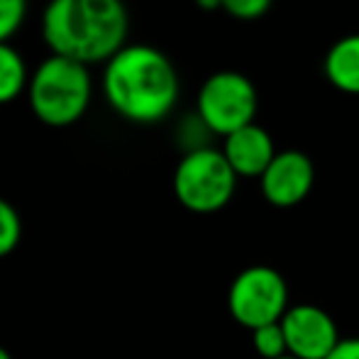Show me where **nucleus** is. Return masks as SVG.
Returning <instances> with one entry per match:
<instances>
[{"label":"nucleus","instance_id":"obj_3","mask_svg":"<svg viewBox=\"0 0 359 359\" xmlns=\"http://www.w3.org/2000/svg\"><path fill=\"white\" fill-rule=\"evenodd\" d=\"M93 98L88 67L64 57H47L29 76L27 100L34 118L49 128H69L86 115Z\"/></svg>","mask_w":359,"mask_h":359},{"label":"nucleus","instance_id":"obj_18","mask_svg":"<svg viewBox=\"0 0 359 359\" xmlns=\"http://www.w3.org/2000/svg\"><path fill=\"white\" fill-rule=\"evenodd\" d=\"M0 359H13V355H10V352L5 350V347H0Z\"/></svg>","mask_w":359,"mask_h":359},{"label":"nucleus","instance_id":"obj_12","mask_svg":"<svg viewBox=\"0 0 359 359\" xmlns=\"http://www.w3.org/2000/svg\"><path fill=\"white\" fill-rule=\"evenodd\" d=\"M252 347L259 355V359H279L288 355L286 337L281 330V320L271 325H262L252 330Z\"/></svg>","mask_w":359,"mask_h":359},{"label":"nucleus","instance_id":"obj_16","mask_svg":"<svg viewBox=\"0 0 359 359\" xmlns=\"http://www.w3.org/2000/svg\"><path fill=\"white\" fill-rule=\"evenodd\" d=\"M325 359H359V337H342Z\"/></svg>","mask_w":359,"mask_h":359},{"label":"nucleus","instance_id":"obj_6","mask_svg":"<svg viewBox=\"0 0 359 359\" xmlns=\"http://www.w3.org/2000/svg\"><path fill=\"white\" fill-rule=\"evenodd\" d=\"M288 308V284L284 274L274 266H247L227 288L230 318L250 332L262 325L279 323Z\"/></svg>","mask_w":359,"mask_h":359},{"label":"nucleus","instance_id":"obj_1","mask_svg":"<svg viewBox=\"0 0 359 359\" xmlns=\"http://www.w3.org/2000/svg\"><path fill=\"white\" fill-rule=\"evenodd\" d=\"M100 86L110 108L137 125L161 123L181 93L171 59L149 44H125L105 62Z\"/></svg>","mask_w":359,"mask_h":359},{"label":"nucleus","instance_id":"obj_7","mask_svg":"<svg viewBox=\"0 0 359 359\" xmlns=\"http://www.w3.org/2000/svg\"><path fill=\"white\" fill-rule=\"evenodd\" d=\"M288 355L296 359H325L340 345L337 323L327 311L313 303H298L281 318Z\"/></svg>","mask_w":359,"mask_h":359},{"label":"nucleus","instance_id":"obj_14","mask_svg":"<svg viewBox=\"0 0 359 359\" xmlns=\"http://www.w3.org/2000/svg\"><path fill=\"white\" fill-rule=\"evenodd\" d=\"M27 18V0H0V44L10 42Z\"/></svg>","mask_w":359,"mask_h":359},{"label":"nucleus","instance_id":"obj_10","mask_svg":"<svg viewBox=\"0 0 359 359\" xmlns=\"http://www.w3.org/2000/svg\"><path fill=\"white\" fill-rule=\"evenodd\" d=\"M323 72L337 90L359 95V32L345 34L327 49Z\"/></svg>","mask_w":359,"mask_h":359},{"label":"nucleus","instance_id":"obj_11","mask_svg":"<svg viewBox=\"0 0 359 359\" xmlns=\"http://www.w3.org/2000/svg\"><path fill=\"white\" fill-rule=\"evenodd\" d=\"M29 74L22 54L10 42L0 44V105H8L27 93Z\"/></svg>","mask_w":359,"mask_h":359},{"label":"nucleus","instance_id":"obj_2","mask_svg":"<svg viewBox=\"0 0 359 359\" xmlns=\"http://www.w3.org/2000/svg\"><path fill=\"white\" fill-rule=\"evenodd\" d=\"M130 29L123 0H49L42 39L49 52L79 64H105L125 47Z\"/></svg>","mask_w":359,"mask_h":359},{"label":"nucleus","instance_id":"obj_9","mask_svg":"<svg viewBox=\"0 0 359 359\" xmlns=\"http://www.w3.org/2000/svg\"><path fill=\"white\" fill-rule=\"evenodd\" d=\"M222 154L240 179H259L279 151H276L271 135L262 125L252 123L227 135L222 142Z\"/></svg>","mask_w":359,"mask_h":359},{"label":"nucleus","instance_id":"obj_13","mask_svg":"<svg viewBox=\"0 0 359 359\" xmlns=\"http://www.w3.org/2000/svg\"><path fill=\"white\" fill-rule=\"evenodd\" d=\"M22 237V220L10 201L0 198V259L15 252Z\"/></svg>","mask_w":359,"mask_h":359},{"label":"nucleus","instance_id":"obj_15","mask_svg":"<svg viewBox=\"0 0 359 359\" xmlns=\"http://www.w3.org/2000/svg\"><path fill=\"white\" fill-rule=\"evenodd\" d=\"M271 0H222V10H225L230 18L242 20V22H252V20H259L269 13Z\"/></svg>","mask_w":359,"mask_h":359},{"label":"nucleus","instance_id":"obj_17","mask_svg":"<svg viewBox=\"0 0 359 359\" xmlns=\"http://www.w3.org/2000/svg\"><path fill=\"white\" fill-rule=\"evenodd\" d=\"M196 5H198L201 10H205V13H213V10H222V0H196Z\"/></svg>","mask_w":359,"mask_h":359},{"label":"nucleus","instance_id":"obj_5","mask_svg":"<svg viewBox=\"0 0 359 359\" xmlns=\"http://www.w3.org/2000/svg\"><path fill=\"white\" fill-rule=\"evenodd\" d=\"M259 93L255 83L240 72H215L203 81L196 98V115L210 135L225 140L227 135L255 123Z\"/></svg>","mask_w":359,"mask_h":359},{"label":"nucleus","instance_id":"obj_19","mask_svg":"<svg viewBox=\"0 0 359 359\" xmlns=\"http://www.w3.org/2000/svg\"><path fill=\"white\" fill-rule=\"evenodd\" d=\"M279 359H296V357H291V355H286V357H279Z\"/></svg>","mask_w":359,"mask_h":359},{"label":"nucleus","instance_id":"obj_8","mask_svg":"<svg viewBox=\"0 0 359 359\" xmlns=\"http://www.w3.org/2000/svg\"><path fill=\"white\" fill-rule=\"evenodd\" d=\"M313 184H316V166L311 156L298 149L279 151L259 176L262 196L274 208H296L311 196Z\"/></svg>","mask_w":359,"mask_h":359},{"label":"nucleus","instance_id":"obj_4","mask_svg":"<svg viewBox=\"0 0 359 359\" xmlns=\"http://www.w3.org/2000/svg\"><path fill=\"white\" fill-rule=\"evenodd\" d=\"M240 176L232 171L222 149L203 147L186 151L174 171V196L186 210L210 215L232 201Z\"/></svg>","mask_w":359,"mask_h":359}]
</instances>
